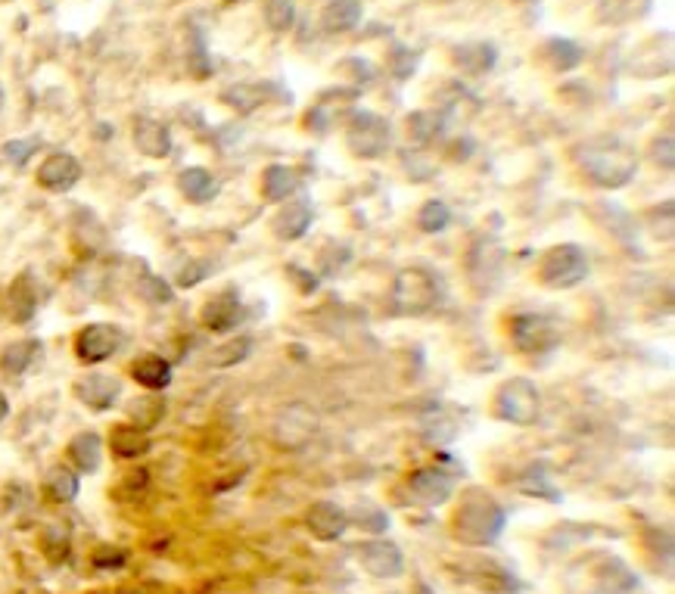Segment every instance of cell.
I'll return each mask as SVG.
<instances>
[{
  "label": "cell",
  "mask_w": 675,
  "mask_h": 594,
  "mask_svg": "<svg viewBox=\"0 0 675 594\" xmlns=\"http://www.w3.org/2000/svg\"><path fill=\"white\" fill-rule=\"evenodd\" d=\"M10 414V402H7V395L0 392V423H4V417Z\"/></svg>",
  "instance_id": "bcb514c9"
},
{
  "label": "cell",
  "mask_w": 675,
  "mask_h": 594,
  "mask_svg": "<svg viewBox=\"0 0 675 594\" xmlns=\"http://www.w3.org/2000/svg\"><path fill=\"white\" fill-rule=\"evenodd\" d=\"M296 190H299V178L290 165L274 162L262 172V196L268 203H287Z\"/></svg>",
  "instance_id": "484cf974"
},
{
  "label": "cell",
  "mask_w": 675,
  "mask_h": 594,
  "mask_svg": "<svg viewBox=\"0 0 675 594\" xmlns=\"http://www.w3.org/2000/svg\"><path fill=\"white\" fill-rule=\"evenodd\" d=\"M504 523H508V511L483 489H470L458 511L452 517V535L461 545L470 548H486L495 545L504 532Z\"/></svg>",
  "instance_id": "7a4b0ae2"
},
{
  "label": "cell",
  "mask_w": 675,
  "mask_h": 594,
  "mask_svg": "<svg viewBox=\"0 0 675 594\" xmlns=\"http://www.w3.org/2000/svg\"><path fill=\"white\" fill-rule=\"evenodd\" d=\"M305 526L318 542H336V539H343L352 523H349V514L336 501H318L308 507Z\"/></svg>",
  "instance_id": "4fadbf2b"
},
{
  "label": "cell",
  "mask_w": 675,
  "mask_h": 594,
  "mask_svg": "<svg viewBox=\"0 0 675 594\" xmlns=\"http://www.w3.org/2000/svg\"><path fill=\"white\" fill-rule=\"evenodd\" d=\"M150 433L134 427V423H119V427H112L109 433V448L116 458H125V461H134V458H144L150 451Z\"/></svg>",
  "instance_id": "7402d4cb"
},
{
  "label": "cell",
  "mask_w": 675,
  "mask_h": 594,
  "mask_svg": "<svg viewBox=\"0 0 675 594\" xmlns=\"http://www.w3.org/2000/svg\"><path fill=\"white\" fill-rule=\"evenodd\" d=\"M140 293H144L150 302H159V305H165V302H172V287L165 284L162 277H156V274H147L144 277V284H140Z\"/></svg>",
  "instance_id": "ee69618b"
},
{
  "label": "cell",
  "mask_w": 675,
  "mask_h": 594,
  "mask_svg": "<svg viewBox=\"0 0 675 594\" xmlns=\"http://www.w3.org/2000/svg\"><path fill=\"white\" fill-rule=\"evenodd\" d=\"M91 563L97 570H122L128 563V551L125 548H116V545H100L91 557Z\"/></svg>",
  "instance_id": "60d3db41"
},
{
  "label": "cell",
  "mask_w": 675,
  "mask_h": 594,
  "mask_svg": "<svg viewBox=\"0 0 675 594\" xmlns=\"http://www.w3.org/2000/svg\"><path fill=\"white\" fill-rule=\"evenodd\" d=\"M249 352H252V339H249V336H237V339H231V343L218 346V349L209 355V361H212L215 367H234V364L246 361Z\"/></svg>",
  "instance_id": "74e56055"
},
{
  "label": "cell",
  "mask_w": 675,
  "mask_h": 594,
  "mask_svg": "<svg viewBox=\"0 0 675 594\" xmlns=\"http://www.w3.org/2000/svg\"><path fill=\"white\" fill-rule=\"evenodd\" d=\"M134 147L150 159H165L172 153V131L156 119H137L134 122Z\"/></svg>",
  "instance_id": "ac0fdd59"
},
{
  "label": "cell",
  "mask_w": 675,
  "mask_h": 594,
  "mask_svg": "<svg viewBox=\"0 0 675 594\" xmlns=\"http://www.w3.org/2000/svg\"><path fill=\"white\" fill-rule=\"evenodd\" d=\"M265 22L271 32H290L296 22V0H265Z\"/></svg>",
  "instance_id": "f35d334b"
},
{
  "label": "cell",
  "mask_w": 675,
  "mask_h": 594,
  "mask_svg": "<svg viewBox=\"0 0 675 594\" xmlns=\"http://www.w3.org/2000/svg\"><path fill=\"white\" fill-rule=\"evenodd\" d=\"M0 106H4V91H0Z\"/></svg>",
  "instance_id": "681fc988"
},
{
  "label": "cell",
  "mask_w": 675,
  "mask_h": 594,
  "mask_svg": "<svg viewBox=\"0 0 675 594\" xmlns=\"http://www.w3.org/2000/svg\"><path fill=\"white\" fill-rule=\"evenodd\" d=\"M651 10V0H598L595 19L601 25H626Z\"/></svg>",
  "instance_id": "f546056e"
},
{
  "label": "cell",
  "mask_w": 675,
  "mask_h": 594,
  "mask_svg": "<svg viewBox=\"0 0 675 594\" xmlns=\"http://www.w3.org/2000/svg\"><path fill=\"white\" fill-rule=\"evenodd\" d=\"M38 352H41L38 339H19V343H10L4 352H0V371L19 377V374L28 371V367H32V361L38 358Z\"/></svg>",
  "instance_id": "1f68e13d"
},
{
  "label": "cell",
  "mask_w": 675,
  "mask_h": 594,
  "mask_svg": "<svg viewBox=\"0 0 675 594\" xmlns=\"http://www.w3.org/2000/svg\"><path fill=\"white\" fill-rule=\"evenodd\" d=\"M349 523H355V526H361L364 532H371V535H383L386 529H389V514L383 511V507L377 504V501H368V498H361L355 507H352V514H349Z\"/></svg>",
  "instance_id": "e575fe53"
},
{
  "label": "cell",
  "mask_w": 675,
  "mask_h": 594,
  "mask_svg": "<svg viewBox=\"0 0 675 594\" xmlns=\"http://www.w3.org/2000/svg\"><path fill=\"white\" fill-rule=\"evenodd\" d=\"M41 551L47 554L50 563H63L69 557V529L60 523H50L41 532Z\"/></svg>",
  "instance_id": "d590c367"
},
{
  "label": "cell",
  "mask_w": 675,
  "mask_h": 594,
  "mask_svg": "<svg viewBox=\"0 0 675 594\" xmlns=\"http://www.w3.org/2000/svg\"><path fill=\"white\" fill-rule=\"evenodd\" d=\"M81 181V162L72 153H53L38 168V184L50 193H66Z\"/></svg>",
  "instance_id": "9a60e30c"
},
{
  "label": "cell",
  "mask_w": 675,
  "mask_h": 594,
  "mask_svg": "<svg viewBox=\"0 0 675 594\" xmlns=\"http://www.w3.org/2000/svg\"><path fill=\"white\" fill-rule=\"evenodd\" d=\"M442 296V280L427 268H405L396 274V284H392V308L399 315H427L442 302Z\"/></svg>",
  "instance_id": "3957f363"
},
{
  "label": "cell",
  "mask_w": 675,
  "mask_h": 594,
  "mask_svg": "<svg viewBox=\"0 0 675 594\" xmlns=\"http://www.w3.org/2000/svg\"><path fill=\"white\" fill-rule=\"evenodd\" d=\"M654 162L663 168V172H672L675 168V156H672V134H663L654 140V150H651Z\"/></svg>",
  "instance_id": "f6af8a7d"
},
{
  "label": "cell",
  "mask_w": 675,
  "mask_h": 594,
  "mask_svg": "<svg viewBox=\"0 0 675 594\" xmlns=\"http://www.w3.org/2000/svg\"><path fill=\"white\" fill-rule=\"evenodd\" d=\"M520 4H536V0H520Z\"/></svg>",
  "instance_id": "c3c4849f"
},
{
  "label": "cell",
  "mask_w": 675,
  "mask_h": 594,
  "mask_svg": "<svg viewBox=\"0 0 675 594\" xmlns=\"http://www.w3.org/2000/svg\"><path fill=\"white\" fill-rule=\"evenodd\" d=\"M542 60L554 69V72H573L585 63V50L582 44L570 41V38H548L542 44Z\"/></svg>",
  "instance_id": "cb8c5ba5"
},
{
  "label": "cell",
  "mask_w": 675,
  "mask_h": 594,
  "mask_svg": "<svg viewBox=\"0 0 675 594\" xmlns=\"http://www.w3.org/2000/svg\"><path fill=\"white\" fill-rule=\"evenodd\" d=\"M131 377L144 386V389H150V392H159V389H165L168 383H172V364H168L162 355H140V358H134V364H131Z\"/></svg>",
  "instance_id": "4316f807"
},
{
  "label": "cell",
  "mask_w": 675,
  "mask_h": 594,
  "mask_svg": "<svg viewBox=\"0 0 675 594\" xmlns=\"http://www.w3.org/2000/svg\"><path fill=\"white\" fill-rule=\"evenodd\" d=\"M455 66L464 72V75H486L495 69L498 63V50L495 44L489 41H473V44H458L455 53H452Z\"/></svg>",
  "instance_id": "ffe728a7"
},
{
  "label": "cell",
  "mask_w": 675,
  "mask_h": 594,
  "mask_svg": "<svg viewBox=\"0 0 675 594\" xmlns=\"http://www.w3.org/2000/svg\"><path fill=\"white\" fill-rule=\"evenodd\" d=\"M448 122H452L448 109H420L408 116V134L414 144H433L436 137L445 134Z\"/></svg>",
  "instance_id": "d4e9b609"
},
{
  "label": "cell",
  "mask_w": 675,
  "mask_h": 594,
  "mask_svg": "<svg viewBox=\"0 0 675 594\" xmlns=\"http://www.w3.org/2000/svg\"><path fill=\"white\" fill-rule=\"evenodd\" d=\"M358 563H361V570L374 579H399L405 573L402 548L386 539H371V542L358 545Z\"/></svg>",
  "instance_id": "9c48e42d"
},
{
  "label": "cell",
  "mask_w": 675,
  "mask_h": 594,
  "mask_svg": "<svg viewBox=\"0 0 675 594\" xmlns=\"http://www.w3.org/2000/svg\"><path fill=\"white\" fill-rule=\"evenodd\" d=\"M417 60H420V53H411L408 47H396V50H392V56H389V72H392V78L408 81L414 75V69H417Z\"/></svg>",
  "instance_id": "ab89813d"
},
{
  "label": "cell",
  "mask_w": 675,
  "mask_h": 594,
  "mask_svg": "<svg viewBox=\"0 0 675 594\" xmlns=\"http://www.w3.org/2000/svg\"><path fill=\"white\" fill-rule=\"evenodd\" d=\"M69 458L78 467V473H97L103 464V439L97 433H78L69 442Z\"/></svg>",
  "instance_id": "83f0119b"
},
{
  "label": "cell",
  "mask_w": 675,
  "mask_h": 594,
  "mask_svg": "<svg viewBox=\"0 0 675 594\" xmlns=\"http://www.w3.org/2000/svg\"><path fill=\"white\" fill-rule=\"evenodd\" d=\"M346 147L358 159H383L392 150V128L371 109H355L346 119Z\"/></svg>",
  "instance_id": "8992f818"
},
{
  "label": "cell",
  "mask_w": 675,
  "mask_h": 594,
  "mask_svg": "<svg viewBox=\"0 0 675 594\" xmlns=\"http://www.w3.org/2000/svg\"><path fill=\"white\" fill-rule=\"evenodd\" d=\"M209 271H212V265H209V262L190 259V262L178 271V287L190 290V287H196V284H203V280L209 277Z\"/></svg>",
  "instance_id": "b9f144b4"
},
{
  "label": "cell",
  "mask_w": 675,
  "mask_h": 594,
  "mask_svg": "<svg viewBox=\"0 0 675 594\" xmlns=\"http://www.w3.org/2000/svg\"><path fill=\"white\" fill-rule=\"evenodd\" d=\"M542 411V395L539 386L526 377H511L504 380L495 392V408L492 414L504 423H517V427H532Z\"/></svg>",
  "instance_id": "5b68a950"
},
{
  "label": "cell",
  "mask_w": 675,
  "mask_h": 594,
  "mask_svg": "<svg viewBox=\"0 0 675 594\" xmlns=\"http://www.w3.org/2000/svg\"><path fill=\"white\" fill-rule=\"evenodd\" d=\"M364 4L361 0H327L321 10V28L327 35H343L361 22Z\"/></svg>",
  "instance_id": "44dd1931"
},
{
  "label": "cell",
  "mask_w": 675,
  "mask_h": 594,
  "mask_svg": "<svg viewBox=\"0 0 675 594\" xmlns=\"http://www.w3.org/2000/svg\"><path fill=\"white\" fill-rule=\"evenodd\" d=\"M598 585L604 594H626L638 585V579H635V573H629L623 560L610 557V560H604V570L598 573Z\"/></svg>",
  "instance_id": "836d02e7"
},
{
  "label": "cell",
  "mask_w": 675,
  "mask_h": 594,
  "mask_svg": "<svg viewBox=\"0 0 675 594\" xmlns=\"http://www.w3.org/2000/svg\"><path fill=\"white\" fill-rule=\"evenodd\" d=\"M125 346V333L116 324H88L75 333V355L81 364H103Z\"/></svg>",
  "instance_id": "ba28073f"
},
{
  "label": "cell",
  "mask_w": 675,
  "mask_h": 594,
  "mask_svg": "<svg viewBox=\"0 0 675 594\" xmlns=\"http://www.w3.org/2000/svg\"><path fill=\"white\" fill-rule=\"evenodd\" d=\"M318 430V411H312L308 405H290L284 414L277 417V445L284 448H302L308 439Z\"/></svg>",
  "instance_id": "8fae6325"
},
{
  "label": "cell",
  "mask_w": 675,
  "mask_h": 594,
  "mask_svg": "<svg viewBox=\"0 0 675 594\" xmlns=\"http://www.w3.org/2000/svg\"><path fill=\"white\" fill-rule=\"evenodd\" d=\"M200 321L212 333H231L243 321V302H240L237 290H224V293L212 296L200 311Z\"/></svg>",
  "instance_id": "5bb4252c"
},
{
  "label": "cell",
  "mask_w": 675,
  "mask_h": 594,
  "mask_svg": "<svg viewBox=\"0 0 675 594\" xmlns=\"http://www.w3.org/2000/svg\"><path fill=\"white\" fill-rule=\"evenodd\" d=\"M576 162L582 165L588 181L601 190H620L638 175V153L616 134L588 137L576 147Z\"/></svg>",
  "instance_id": "6da1fadb"
},
{
  "label": "cell",
  "mask_w": 675,
  "mask_h": 594,
  "mask_svg": "<svg viewBox=\"0 0 675 594\" xmlns=\"http://www.w3.org/2000/svg\"><path fill=\"white\" fill-rule=\"evenodd\" d=\"M312 203L308 200H293L274 215V234L280 240H299L312 228Z\"/></svg>",
  "instance_id": "d6986e66"
},
{
  "label": "cell",
  "mask_w": 675,
  "mask_h": 594,
  "mask_svg": "<svg viewBox=\"0 0 675 594\" xmlns=\"http://www.w3.org/2000/svg\"><path fill=\"white\" fill-rule=\"evenodd\" d=\"M75 395L81 405H88L91 411L103 414L122 399V380L112 374H84L75 383Z\"/></svg>",
  "instance_id": "7c38bea8"
},
{
  "label": "cell",
  "mask_w": 675,
  "mask_h": 594,
  "mask_svg": "<svg viewBox=\"0 0 675 594\" xmlns=\"http://www.w3.org/2000/svg\"><path fill=\"white\" fill-rule=\"evenodd\" d=\"M178 187H181V193L187 196L190 203H196V206H203V203H212L215 196H218V178L209 172V168H200V165H193V168H184V172L178 175Z\"/></svg>",
  "instance_id": "603a6c76"
},
{
  "label": "cell",
  "mask_w": 675,
  "mask_h": 594,
  "mask_svg": "<svg viewBox=\"0 0 675 594\" xmlns=\"http://www.w3.org/2000/svg\"><path fill=\"white\" fill-rule=\"evenodd\" d=\"M511 339L523 355H545L560 346V330L548 315L539 311H520L511 318Z\"/></svg>",
  "instance_id": "52a82bcc"
},
{
  "label": "cell",
  "mask_w": 675,
  "mask_h": 594,
  "mask_svg": "<svg viewBox=\"0 0 675 594\" xmlns=\"http://www.w3.org/2000/svg\"><path fill=\"white\" fill-rule=\"evenodd\" d=\"M78 489H81L78 473L69 470V467H63V464L50 467L47 476H44V495L53 504H69V501H75L78 498Z\"/></svg>",
  "instance_id": "f1b7e54d"
},
{
  "label": "cell",
  "mask_w": 675,
  "mask_h": 594,
  "mask_svg": "<svg viewBox=\"0 0 675 594\" xmlns=\"http://www.w3.org/2000/svg\"><path fill=\"white\" fill-rule=\"evenodd\" d=\"M592 265H588L585 249L576 243H560L551 246L539 259V280L548 290H573L588 277Z\"/></svg>",
  "instance_id": "277c9868"
},
{
  "label": "cell",
  "mask_w": 675,
  "mask_h": 594,
  "mask_svg": "<svg viewBox=\"0 0 675 594\" xmlns=\"http://www.w3.org/2000/svg\"><path fill=\"white\" fill-rule=\"evenodd\" d=\"M122 594H144V591H122Z\"/></svg>",
  "instance_id": "7dc6e473"
},
{
  "label": "cell",
  "mask_w": 675,
  "mask_h": 594,
  "mask_svg": "<svg viewBox=\"0 0 675 594\" xmlns=\"http://www.w3.org/2000/svg\"><path fill=\"white\" fill-rule=\"evenodd\" d=\"M38 302H41V293H38L35 277L28 271H22L10 284V290H7V311H10L13 324H28V321H32L35 311H38Z\"/></svg>",
  "instance_id": "2e32d148"
},
{
  "label": "cell",
  "mask_w": 675,
  "mask_h": 594,
  "mask_svg": "<svg viewBox=\"0 0 675 594\" xmlns=\"http://www.w3.org/2000/svg\"><path fill=\"white\" fill-rule=\"evenodd\" d=\"M277 94H280V88L274 81H256V84H234V88H228L221 94V100L231 109L243 112V116H249V112H256L259 106H265Z\"/></svg>",
  "instance_id": "e0dca14e"
},
{
  "label": "cell",
  "mask_w": 675,
  "mask_h": 594,
  "mask_svg": "<svg viewBox=\"0 0 675 594\" xmlns=\"http://www.w3.org/2000/svg\"><path fill=\"white\" fill-rule=\"evenodd\" d=\"M448 221H452V209H448L442 200H430V203H424V209L417 212V228L424 231V234L445 231Z\"/></svg>",
  "instance_id": "8d00e7d4"
},
{
  "label": "cell",
  "mask_w": 675,
  "mask_h": 594,
  "mask_svg": "<svg viewBox=\"0 0 675 594\" xmlns=\"http://www.w3.org/2000/svg\"><path fill=\"white\" fill-rule=\"evenodd\" d=\"M165 417V399L162 395H137V399L128 402V423H134V427L140 430H153L156 423H162Z\"/></svg>",
  "instance_id": "4dcf8cb0"
},
{
  "label": "cell",
  "mask_w": 675,
  "mask_h": 594,
  "mask_svg": "<svg viewBox=\"0 0 675 594\" xmlns=\"http://www.w3.org/2000/svg\"><path fill=\"white\" fill-rule=\"evenodd\" d=\"M408 489L417 504L424 507H442L455 495V476L442 467H420L408 476Z\"/></svg>",
  "instance_id": "30bf717a"
},
{
  "label": "cell",
  "mask_w": 675,
  "mask_h": 594,
  "mask_svg": "<svg viewBox=\"0 0 675 594\" xmlns=\"http://www.w3.org/2000/svg\"><path fill=\"white\" fill-rule=\"evenodd\" d=\"M35 150H38V140H35V137H32V140H7V144H4V156H7L16 168H22L28 159H32Z\"/></svg>",
  "instance_id": "7bdbcfd3"
},
{
  "label": "cell",
  "mask_w": 675,
  "mask_h": 594,
  "mask_svg": "<svg viewBox=\"0 0 675 594\" xmlns=\"http://www.w3.org/2000/svg\"><path fill=\"white\" fill-rule=\"evenodd\" d=\"M520 492L532 495V498H545V501H564L560 489L554 486V476L545 464H532L523 476H520Z\"/></svg>",
  "instance_id": "d6a6232c"
}]
</instances>
